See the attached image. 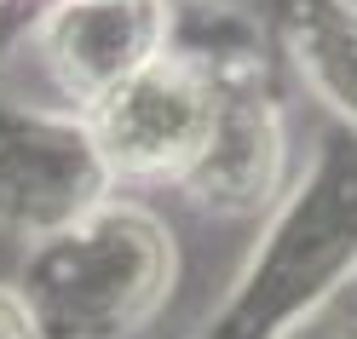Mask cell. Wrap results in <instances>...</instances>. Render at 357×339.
<instances>
[{
    "mask_svg": "<svg viewBox=\"0 0 357 339\" xmlns=\"http://www.w3.org/2000/svg\"><path fill=\"white\" fill-rule=\"evenodd\" d=\"M357 282V132L323 127L311 161L288 178L265 213L254 253L242 259L190 339H282L311 310Z\"/></svg>",
    "mask_w": 357,
    "mask_h": 339,
    "instance_id": "1",
    "label": "cell"
},
{
    "mask_svg": "<svg viewBox=\"0 0 357 339\" xmlns=\"http://www.w3.org/2000/svg\"><path fill=\"white\" fill-rule=\"evenodd\" d=\"M178 282V242L139 201L109 196L81 224L35 242L17 270L40 339H132Z\"/></svg>",
    "mask_w": 357,
    "mask_h": 339,
    "instance_id": "2",
    "label": "cell"
},
{
    "mask_svg": "<svg viewBox=\"0 0 357 339\" xmlns=\"http://www.w3.org/2000/svg\"><path fill=\"white\" fill-rule=\"evenodd\" d=\"M213 75V127L208 144L185 173V190L202 213L219 219H254L271 213L288 190V116L271 81V63L254 40H213L196 47Z\"/></svg>",
    "mask_w": 357,
    "mask_h": 339,
    "instance_id": "3",
    "label": "cell"
},
{
    "mask_svg": "<svg viewBox=\"0 0 357 339\" xmlns=\"http://www.w3.org/2000/svg\"><path fill=\"white\" fill-rule=\"evenodd\" d=\"M109 196L116 173L81 109L0 98V230L35 247L98 213Z\"/></svg>",
    "mask_w": 357,
    "mask_h": 339,
    "instance_id": "4",
    "label": "cell"
},
{
    "mask_svg": "<svg viewBox=\"0 0 357 339\" xmlns=\"http://www.w3.org/2000/svg\"><path fill=\"white\" fill-rule=\"evenodd\" d=\"M116 184H185L213 127V75L196 47H173L86 109Z\"/></svg>",
    "mask_w": 357,
    "mask_h": 339,
    "instance_id": "5",
    "label": "cell"
},
{
    "mask_svg": "<svg viewBox=\"0 0 357 339\" xmlns=\"http://www.w3.org/2000/svg\"><path fill=\"white\" fill-rule=\"evenodd\" d=\"M35 52L70 109H98L116 86L173 52V0H52Z\"/></svg>",
    "mask_w": 357,
    "mask_h": 339,
    "instance_id": "6",
    "label": "cell"
},
{
    "mask_svg": "<svg viewBox=\"0 0 357 339\" xmlns=\"http://www.w3.org/2000/svg\"><path fill=\"white\" fill-rule=\"evenodd\" d=\"M271 35L334 127L357 132V0H271Z\"/></svg>",
    "mask_w": 357,
    "mask_h": 339,
    "instance_id": "7",
    "label": "cell"
},
{
    "mask_svg": "<svg viewBox=\"0 0 357 339\" xmlns=\"http://www.w3.org/2000/svg\"><path fill=\"white\" fill-rule=\"evenodd\" d=\"M282 339H357V282L346 293H334L323 310H311L300 328H288Z\"/></svg>",
    "mask_w": 357,
    "mask_h": 339,
    "instance_id": "8",
    "label": "cell"
},
{
    "mask_svg": "<svg viewBox=\"0 0 357 339\" xmlns=\"http://www.w3.org/2000/svg\"><path fill=\"white\" fill-rule=\"evenodd\" d=\"M0 339H40V322L17 293V282H0Z\"/></svg>",
    "mask_w": 357,
    "mask_h": 339,
    "instance_id": "9",
    "label": "cell"
}]
</instances>
